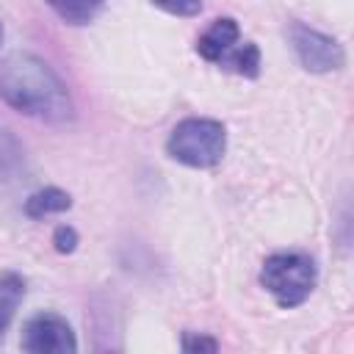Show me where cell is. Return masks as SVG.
<instances>
[{"label": "cell", "mask_w": 354, "mask_h": 354, "mask_svg": "<svg viewBox=\"0 0 354 354\" xmlns=\"http://www.w3.org/2000/svg\"><path fill=\"white\" fill-rule=\"evenodd\" d=\"M288 36H290V44H293V53H296L299 64L307 72L326 75V72H337L346 64L343 44L329 33H321V30L304 25V22H293Z\"/></svg>", "instance_id": "5b68a950"}, {"label": "cell", "mask_w": 354, "mask_h": 354, "mask_svg": "<svg viewBox=\"0 0 354 354\" xmlns=\"http://www.w3.org/2000/svg\"><path fill=\"white\" fill-rule=\"evenodd\" d=\"M166 152L171 160L191 169H210L227 152V130L216 119L188 116L177 122L166 138Z\"/></svg>", "instance_id": "7a4b0ae2"}, {"label": "cell", "mask_w": 354, "mask_h": 354, "mask_svg": "<svg viewBox=\"0 0 354 354\" xmlns=\"http://www.w3.org/2000/svg\"><path fill=\"white\" fill-rule=\"evenodd\" d=\"M105 0H47V6L69 25H88L100 11Z\"/></svg>", "instance_id": "9c48e42d"}, {"label": "cell", "mask_w": 354, "mask_h": 354, "mask_svg": "<svg viewBox=\"0 0 354 354\" xmlns=\"http://www.w3.org/2000/svg\"><path fill=\"white\" fill-rule=\"evenodd\" d=\"M53 243H55V249H58L61 254L75 252V246H77V232H75V227H69V224L55 227V232H53Z\"/></svg>", "instance_id": "8fae6325"}, {"label": "cell", "mask_w": 354, "mask_h": 354, "mask_svg": "<svg viewBox=\"0 0 354 354\" xmlns=\"http://www.w3.org/2000/svg\"><path fill=\"white\" fill-rule=\"evenodd\" d=\"M0 39H3V28H0Z\"/></svg>", "instance_id": "4fadbf2b"}, {"label": "cell", "mask_w": 354, "mask_h": 354, "mask_svg": "<svg viewBox=\"0 0 354 354\" xmlns=\"http://www.w3.org/2000/svg\"><path fill=\"white\" fill-rule=\"evenodd\" d=\"M183 348H185V351H216V348H218V343H216L213 337L185 332V335H183Z\"/></svg>", "instance_id": "7c38bea8"}, {"label": "cell", "mask_w": 354, "mask_h": 354, "mask_svg": "<svg viewBox=\"0 0 354 354\" xmlns=\"http://www.w3.org/2000/svg\"><path fill=\"white\" fill-rule=\"evenodd\" d=\"M196 53L205 61L243 77H257L260 72V50L254 41L241 39V28L232 17L213 19V25L196 39Z\"/></svg>", "instance_id": "277c9868"}, {"label": "cell", "mask_w": 354, "mask_h": 354, "mask_svg": "<svg viewBox=\"0 0 354 354\" xmlns=\"http://www.w3.org/2000/svg\"><path fill=\"white\" fill-rule=\"evenodd\" d=\"M19 346L28 354H72L77 351V337L64 315L36 313L25 321Z\"/></svg>", "instance_id": "8992f818"}, {"label": "cell", "mask_w": 354, "mask_h": 354, "mask_svg": "<svg viewBox=\"0 0 354 354\" xmlns=\"http://www.w3.org/2000/svg\"><path fill=\"white\" fill-rule=\"evenodd\" d=\"M152 6L174 17H196L202 11V0H152Z\"/></svg>", "instance_id": "30bf717a"}, {"label": "cell", "mask_w": 354, "mask_h": 354, "mask_svg": "<svg viewBox=\"0 0 354 354\" xmlns=\"http://www.w3.org/2000/svg\"><path fill=\"white\" fill-rule=\"evenodd\" d=\"M72 207V196L55 185H47V188H39L36 194H30L25 199V216L28 218H44V216H53V213H64Z\"/></svg>", "instance_id": "52a82bcc"}, {"label": "cell", "mask_w": 354, "mask_h": 354, "mask_svg": "<svg viewBox=\"0 0 354 354\" xmlns=\"http://www.w3.org/2000/svg\"><path fill=\"white\" fill-rule=\"evenodd\" d=\"M315 263L304 252H277L266 257L260 268V285L285 310L304 304L315 288Z\"/></svg>", "instance_id": "3957f363"}, {"label": "cell", "mask_w": 354, "mask_h": 354, "mask_svg": "<svg viewBox=\"0 0 354 354\" xmlns=\"http://www.w3.org/2000/svg\"><path fill=\"white\" fill-rule=\"evenodd\" d=\"M0 97L19 113L41 122H66L72 97L53 66L25 50L8 53L0 61Z\"/></svg>", "instance_id": "6da1fadb"}, {"label": "cell", "mask_w": 354, "mask_h": 354, "mask_svg": "<svg viewBox=\"0 0 354 354\" xmlns=\"http://www.w3.org/2000/svg\"><path fill=\"white\" fill-rule=\"evenodd\" d=\"M22 299H25V279L14 271L0 274V340L8 329V324L14 321V313Z\"/></svg>", "instance_id": "ba28073f"}]
</instances>
